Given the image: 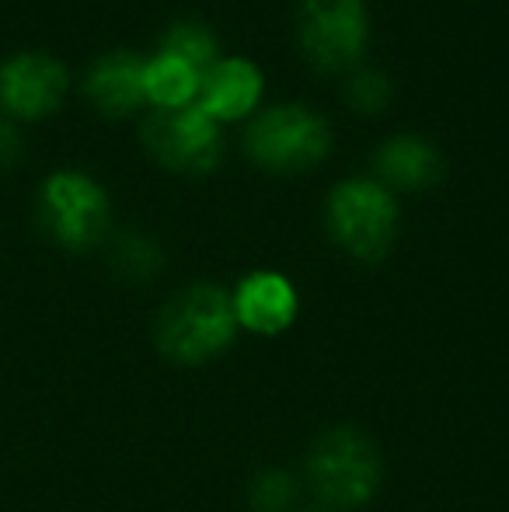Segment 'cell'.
<instances>
[{"mask_svg": "<svg viewBox=\"0 0 509 512\" xmlns=\"http://www.w3.org/2000/svg\"><path fill=\"white\" fill-rule=\"evenodd\" d=\"M248 157L276 175H300L318 168L332 150V129L307 105L265 108L245 133Z\"/></svg>", "mask_w": 509, "mask_h": 512, "instance_id": "3957f363", "label": "cell"}, {"mask_svg": "<svg viewBox=\"0 0 509 512\" xmlns=\"http://www.w3.org/2000/svg\"><path fill=\"white\" fill-rule=\"evenodd\" d=\"M157 53L178 56L182 63H189V67H196L199 74H203L210 63H217V35H213V28L203 25V21H175V25L164 32Z\"/></svg>", "mask_w": 509, "mask_h": 512, "instance_id": "5bb4252c", "label": "cell"}, {"mask_svg": "<svg viewBox=\"0 0 509 512\" xmlns=\"http://www.w3.org/2000/svg\"><path fill=\"white\" fill-rule=\"evenodd\" d=\"M143 143L157 164L182 175H206L217 168L224 154L220 126L196 105L150 112V119L143 122Z\"/></svg>", "mask_w": 509, "mask_h": 512, "instance_id": "52a82bcc", "label": "cell"}, {"mask_svg": "<svg viewBox=\"0 0 509 512\" xmlns=\"http://www.w3.org/2000/svg\"><path fill=\"white\" fill-rule=\"evenodd\" d=\"M377 175H381L384 189H401V192H419L440 182L443 175V157L433 143L419 140V136H394L387 140L374 157Z\"/></svg>", "mask_w": 509, "mask_h": 512, "instance_id": "7c38bea8", "label": "cell"}, {"mask_svg": "<svg viewBox=\"0 0 509 512\" xmlns=\"http://www.w3.org/2000/svg\"><path fill=\"white\" fill-rule=\"evenodd\" d=\"M234 314L255 335H279L297 317V290L279 272H252L234 290Z\"/></svg>", "mask_w": 509, "mask_h": 512, "instance_id": "30bf717a", "label": "cell"}, {"mask_svg": "<svg viewBox=\"0 0 509 512\" xmlns=\"http://www.w3.org/2000/svg\"><path fill=\"white\" fill-rule=\"evenodd\" d=\"M328 230L335 244L360 262H381L398 234V203L391 189L370 178H349L328 196Z\"/></svg>", "mask_w": 509, "mask_h": 512, "instance_id": "277c9868", "label": "cell"}, {"mask_svg": "<svg viewBox=\"0 0 509 512\" xmlns=\"http://www.w3.org/2000/svg\"><path fill=\"white\" fill-rule=\"evenodd\" d=\"M112 206L84 171H53L39 189V223L60 248L88 251L109 234Z\"/></svg>", "mask_w": 509, "mask_h": 512, "instance_id": "5b68a950", "label": "cell"}, {"mask_svg": "<svg viewBox=\"0 0 509 512\" xmlns=\"http://www.w3.org/2000/svg\"><path fill=\"white\" fill-rule=\"evenodd\" d=\"M21 150H25V140H21L18 122L0 119V168H11V164H18Z\"/></svg>", "mask_w": 509, "mask_h": 512, "instance_id": "ac0fdd59", "label": "cell"}, {"mask_svg": "<svg viewBox=\"0 0 509 512\" xmlns=\"http://www.w3.org/2000/svg\"><path fill=\"white\" fill-rule=\"evenodd\" d=\"M262 88H265L262 70H258L252 60H241V56L217 60L199 77L196 108L210 115L217 126L220 122L245 119V115L255 112L258 98H262Z\"/></svg>", "mask_w": 509, "mask_h": 512, "instance_id": "9c48e42d", "label": "cell"}, {"mask_svg": "<svg viewBox=\"0 0 509 512\" xmlns=\"http://www.w3.org/2000/svg\"><path fill=\"white\" fill-rule=\"evenodd\" d=\"M234 331H238V314L231 293L203 283L189 286L161 307L154 338L171 363L196 366L220 356L234 342Z\"/></svg>", "mask_w": 509, "mask_h": 512, "instance_id": "6da1fadb", "label": "cell"}, {"mask_svg": "<svg viewBox=\"0 0 509 512\" xmlns=\"http://www.w3.org/2000/svg\"><path fill=\"white\" fill-rule=\"evenodd\" d=\"M293 502V481L279 471H269L255 478L252 485V506L258 512H283Z\"/></svg>", "mask_w": 509, "mask_h": 512, "instance_id": "e0dca14e", "label": "cell"}, {"mask_svg": "<svg viewBox=\"0 0 509 512\" xmlns=\"http://www.w3.org/2000/svg\"><path fill=\"white\" fill-rule=\"evenodd\" d=\"M143 56L116 49V53L98 56L84 74V98L98 108L102 115H129L136 112L143 98Z\"/></svg>", "mask_w": 509, "mask_h": 512, "instance_id": "8fae6325", "label": "cell"}, {"mask_svg": "<svg viewBox=\"0 0 509 512\" xmlns=\"http://www.w3.org/2000/svg\"><path fill=\"white\" fill-rule=\"evenodd\" d=\"M199 70L182 63L178 56L157 53L154 60L143 63V98L154 105V112H171V108L196 105L199 95Z\"/></svg>", "mask_w": 509, "mask_h": 512, "instance_id": "4fadbf2b", "label": "cell"}, {"mask_svg": "<svg viewBox=\"0 0 509 512\" xmlns=\"http://www.w3.org/2000/svg\"><path fill=\"white\" fill-rule=\"evenodd\" d=\"M300 53L325 74L349 70L367 49L370 21L363 0H304L297 14Z\"/></svg>", "mask_w": 509, "mask_h": 512, "instance_id": "8992f818", "label": "cell"}, {"mask_svg": "<svg viewBox=\"0 0 509 512\" xmlns=\"http://www.w3.org/2000/svg\"><path fill=\"white\" fill-rule=\"evenodd\" d=\"M307 481L314 495L332 509H356L381 485V457L377 446L353 425L325 432L311 446Z\"/></svg>", "mask_w": 509, "mask_h": 512, "instance_id": "7a4b0ae2", "label": "cell"}, {"mask_svg": "<svg viewBox=\"0 0 509 512\" xmlns=\"http://www.w3.org/2000/svg\"><path fill=\"white\" fill-rule=\"evenodd\" d=\"M70 91V74L56 56L21 49L0 60V119L35 122L53 115Z\"/></svg>", "mask_w": 509, "mask_h": 512, "instance_id": "ba28073f", "label": "cell"}, {"mask_svg": "<svg viewBox=\"0 0 509 512\" xmlns=\"http://www.w3.org/2000/svg\"><path fill=\"white\" fill-rule=\"evenodd\" d=\"M346 95L356 112H381L387 98H391V81L381 70H360V74L349 77Z\"/></svg>", "mask_w": 509, "mask_h": 512, "instance_id": "2e32d148", "label": "cell"}, {"mask_svg": "<svg viewBox=\"0 0 509 512\" xmlns=\"http://www.w3.org/2000/svg\"><path fill=\"white\" fill-rule=\"evenodd\" d=\"M112 265L129 279H147V276H157V269H161V251H157V244L147 241V237L123 234L112 244Z\"/></svg>", "mask_w": 509, "mask_h": 512, "instance_id": "9a60e30c", "label": "cell"}]
</instances>
